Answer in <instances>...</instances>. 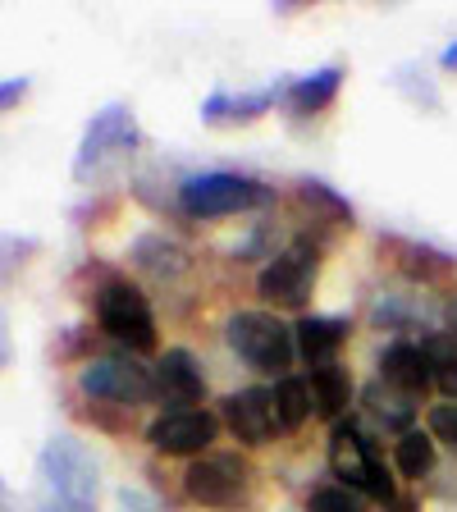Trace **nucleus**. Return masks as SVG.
I'll return each mask as SVG.
<instances>
[{"instance_id":"nucleus-2","label":"nucleus","mask_w":457,"mask_h":512,"mask_svg":"<svg viewBox=\"0 0 457 512\" xmlns=\"http://www.w3.org/2000/svg\"><path fill=\"white\" fill-rule=\"evenodd\" d=\"M224 339L256 375H284L288 380V366L298 357V334L275 311H234L224 320Z\"/></svg>"},{"instance_id":"nucleus-27","label":"nucleus","mask_w":457,"mask_h":512,"mask_svg":"<svg viewBox=\"0 0 457 512\" xmlns=\"http://www.w3.org/2000/svg\"><path fill=\"white\" fill-rule=\"evenodd\" d=\"M23 92H28V78H5V87H0V106L14 110V101H23Z\"/></svg>"},{"instance_id":"nucleus-23","label":"nucleus","mask_w":457,"mask_h":512,"mask_svg":"<svg viewBox=\"0 0 457 512\" xmlns=\"http://www.w3.org/2000/svg\"><path fill=\"white\" fill-rule=\"evenodd\" d=\"M298 197H302V206H307L311 215H320V220H330V224H352V206L343 202V197L330 188V183H320V179H298Z\"/></svg>"},{"instance_id":"nucleus-28","label":"nucleus","mask_w":457,"mask_h":512,"mask_svg":"<svg viewBox=\"0 0 457 512\" xmlns=\"http://www.w3.org/2000/svg\"><path fill=\"white\" fill-rule=\"evenodd\" d=\"M384 512H421V508H416V499H412V494H398V499L389 503V508H384Z\"/></svg>"},{"instance_id":"nucleus-17","label":"nucleus","mask_w":457,"mask_h":512,"mask_svg":"<svg viewBox=\"0 0 457 512\" xmlns=\"http://www.w3.org/2000/svg\"><path fill=\"white\" fill-rule=\"evenodd\" d=\"M128 256H133V266L151 279H179L183 270H188V247L165 234H138L133 247H128Z\"/></svg>"},{"instance_id":"nucleus-13","label":"nucleus","mask_w":457,"mask_h":512,"mask_svg":"<svg viewBox=\"0 0 457 512\" xmlns=\"http://www.w3.org/2000/svg\"><path fill=\"white\" fill-rule=\"evenodd\" d=\"M380 380L394 384V389H403V394H412V398H421L430 384H435V366H430V357H426L421 343L398 339L380 352Z\"/></svg>"},{"instance_id":"nucleus-7","label":"nucleus","mask_w":457,"mask_h":512,"mask_svg":"<svg viewBox=\"0 0 457 512\" xmlns=\"http://www.w3.org/2000/svg\"><path fill=\"white\" fill-rule=\"evenodd\" d=\"M183 494L197 508H215V512H234L252 499V471L238 453H206L192 458L183 471Z\"/></svg>"},{"instance_id":"nucleus-18","label":"nucleus","mask_w":457,"mask_h":512,"mask_svg":"<svg viewBox=\"0 0 457 512\" xmlns=\"http://www.w3.org/2000/svg\"><path fill=\"white\" fill-rule=\"evenodd\" d=\"M362 407L380 421L384 430H398V435L416 430V398L403 394V389H394V384H384L380 375H375V384L362 389Z\"/></svg>"},{"instance_id":"nucleus-22","label":"nucleus","mask_w":457,"mask_h":512,"mask_svg":"<svg viewBox=\"0 0 457 512\" xmlns=\"http://www.w3.org/2000/svg\"><path fill=\"white\" fill-rule=\"evenodd\" d=\"M275 407H279V426H284V435H293V430L307 421L316 407H311V389L302 375H288V380L275 384Z\"/></svg>"},{"instance_id":"nucleus-25","label":"nucleus","mask_w":457,"mask_h":512,"mask_svg":"<svg viewBox=\"0 0 457 512\" xmlns=\"http://www.w3.org/2000/svg\"><path fill=\"white\" fill-rule=\"evenodd\" d=\"M416 320V307L412 302H403V298H375V307H371V325H389V330H403V325H412Z\"/></svg>"},{"instance_id":"nucleus-11","label":"nucleus","mask_w":457,"mask_h":512,"mask_svg":"<svg viewBox=\"0 0 457 512\" xmlns=\"http://www.w3.org/2000/svg\"><path fill=\"white\" fill-rule=\"evenodd\" d=\"M224 426L234 430L238 444H270L275 435H284L279 426V407H275V384H247L220 403Z\"/></svg>"},{"instance_id":"nucleus-15","label":"nucleus","mask_w":457,"mask_h":512,"mask_svg":"<svg viewBox=\"0 0 457 512\" xmlns=\"http://www.w3.org/2000/svg\"><path fill=\"white\" fill-rule=\"evenodd\" d=\"M339 87H343L339 64H325V69H316V74L288 78L284 83V110L293 119H311V115H320V110L330 106L334 96H339Z\"/></svg>"},{"instance_id":"nucleus-10","label":"nucleus","mask_w":457,"mask_h":512,"mask_svg":"<svg viewBox=\"0 0 457 512\" xmlns=\"http://www.w3.org/2000/svg\"><path fill=\"white\" fill-rule=\"evenodd\" d=\"M147 448L160 458H206V448L220 435V416L206 407H183V412H160L147 430Z\"/></svg>"},{"instance_id":"nucleus-14","label":"nucleus","mask_w":457,"mask_h":512,"mask_svg":"<svg viewBox=\"0 0 457 512\" xmlns=\"http://www.w3.org/2000/svg\"><path fill=\"white\" fill-rule=\"evenodd\" d=\"M275 101H284V87H261V92H224V87H215L202 101V119L206 124H252Z\"/></svg>"},{"instance_id":"nucleus-21","label":"nucleus","mask_w":457,"mask_h":512,"mask_svg":"<svg viewBox=\"0 0 457 512\" xmlns=\"http://www.w3.org/2000/svg\"><path fill=\"white\" fill-rule=\"evenodd\" d=\"M389 252H394L398 270L412 279H435L453 266L444 252H435V247H426V243H407V238H389Z\"/></svg>"},{"instance_id":"nucleus-3","label":"nucleus","mask_w":457,"mask_h":512,"mask_svg":"<svg viewBox=\"0 0 457 512\" xmlns=\"http://www.w3.org/2000/svg\"><path fill=\"white\" fill-rule=\"evenodd\" d=\"M330 467H334V476H339V485L375 499L380 508H389V503L398 499L394 471L384 467L375 439L366 435L357 421H339V426L330 430Z\"/></svg>"},{"instance_id":"nucleus-9","label":"nucleus","mask_w":457,"mask_h":512,"mask_svg":"<svg viewBox=\"0 0 457 512\" xmlns=\"http://www.w3.org/2000/svg\"><path fill=\"white\" fill-rule=\"evenodd\" d=\"M78 389L87 398H101V403L115 407H138L156 398V375L133 357V352H110V357H92L78 375Z\"/></svg>"},{"instance_id":"nucleus-20","label":"nucleus","mask_w":457,"mask_h":512,"mask_svg":"<svg viewBox=\"0 0 457 512\" xmlns=\"http://www.w3.org/2000/svg\"><path fill=\"white\" fill-rule=\"evenodd\" d=\"M394 471L403 480H421L435 471V435L430 430H407L394 444Z\"/></svg>"},{"instance_id":"nucleus-24","label":"nucleus","mask_w":457,"mask_h":512,"mask_svg":"<svg viewBox=\"0 0 457 512\" xmlns=\"http://www.w3.org/2000/svg\"><path fill=\"white\" fill-rule=\"evenodd\" d=\"M307 512H371V503L348 485H320V490H311Z\"/></svg>"},{"instance_id":"nucleus-1","label":"nucleus","mask_w":457,"mask_h":512,"mask_svg":"<svg viewBox=\"0 0 457 512\" xmlns=\"http://www.w3.org/2000/svg\"><path fill=\"white\" fill-rule=\"evenodd\" d=\"M101 471L74 435H51L32 471V512H96Z\"/></svg>"},{"instance_id":"nucleus-12","label":"nucleus","mask_w":457,"mask_h":512,"mask_svg":"<svg viewBox=\"0 0 457 512\" xmlns=\"http://www.w3.org/2000/svg\"><path fill=\"white\" fill-rule=\"evenodd\" d=\"M156 375V403L165 412H183V407H197L206 394V375H202V362L192 357L188 348H165L151 366Z\"/></svg>"},{"instance_id":"nucleus-30","label":"nucleus","mask_w":457,"mask_h":512,"mask_svg":"<svg viewBox=\"0 0 457 512\" xmlns=\"http://www.w3.org/2000/svg\"><path fill=\"white\" fill-rule=\"evenodd\" d=\"M444 69H457V46L453 51H444Z\"/></svg>"},{"instance_id":"nucleus-4","label":"nucleus","mask_w":457,"mask_h":512,"mask_svg":"<svg viewBox=\"0 0 457 512\" xmlns=\"http://www.w3.org/2000/svg\"><path fill=\"white\" fill-rule=\"evenodd\" d=\"M275 202V188L247 174H188L179 183V211L188 220H220V215H243V211H261Z\"/></svg>"},{"instance_id":"nucleus-19","label":"nucleus","mask_w":457,"mask_h":512,"mask_svg":"<svg viewBox=\"0 0 457 512\" xmlns=\"http://www.w3.org/2000/svg\"><path fill=\"white\" fill-rule=\"evenodd\" d=\"M307 389H311V407H316V416H325V421L339 426L343 412H348V403H352V375L334 362L316 366V371L307 375Z\"/></svg>"},{"instance_id":"nucleus-29","label":"nucleus","mask_w":457,"mask_h":512,"mask_svg":"<svg viewBox=\"0 0 457 512\" xmlns=\"http://www.w3.org/2000/svg\"><path fill=\"white\" fill-rule=\"evenodd\" d=\"M444 320H448V334H453V343H457V298H453V302H448Z\"/></svg>"},{"instance_id":"nucleus-8","label":"nucleus","mask_w":457,"mask_h":512,"mask_svg":"<svg viewBox=\"0 0 457 512\" xmlns=\"http://www.w3.org/2000/svg\"><path fill=\"white\" fill-rule=\"evenodd\" d=\"M320 275V247L311 238H293L284 252H275L256 275V293L270 307H307Z\"/></svg>"},{"instance_id":"nucleus-16","label":"nucleus","mask_w":457,"mask_h":512,"mask_svg":"<svg viewBox=\"0 0 457 512\" xmlns=\"http://www.w3.org/2000/svg\"><path fill=\"white\" fill-rule=\"evenodd\" d=\"M348 330H352L348 316H302L298 325H293V334H298V352L307 357L311 371H316V366H330L334 357H339Z\"/></svg>"},{"instance_id":"nucleus-5","label":"nucleus","mask_w":457,"mask_h":512,"mask_svg":"<svg viewBox=\"0 0 457 512\" xmlns=\"http://www.w3.org/2000/svg\"><path fill=\"white\" fill-rule=\"evenodd\" d=\"M92 311H96V325L101 334L133 352H147L156 348V311H151L147 293L138 284H128V279H106V284L96 288L92 298Z\"/></svg>"},{"instance_id":"nucleus-6","label":"nucleus","mask_w":457,"mask_h":512,"mask_svg":"<svg viewBox=\"0 0 457 512\" xmlns=\"http://www.w3.org/2000/svg\"><path fill=\"white\" fill-rule=\"evenodd\" d=\"M142 142L138 133V119H133V110L124 106V101H110V106H101L92 119H87L83 128V142H78L74 151V179L87 183L96 179V174L106 170L110 160L128 156V151Z\"/></svg>"},{"instance_id":"nucleus-26","label":"nucleus","mask_w":457,"mask_h":512,"mask_svg":"<svg viewBox=\"0 0 457 512\" xmlns=\"http://www.w3.org/2000/svg\"><path fill=\"white\" fill-rule=\"evenodd\" d=\"M430 435H435L439 444H448V448L457 453V403L430 407Z\"/></svg>"}]
</instances>
